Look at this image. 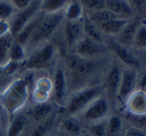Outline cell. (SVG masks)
<instances>
[{"mask_svg": "<svg viewBox=\"0 0 146 136\" xmlns=\"http://www.w3.org/2000/svg\"><path fill=\"white\" fill-rule=\"evenodd\" d=\"M76 46V54L82 58H93L104 52L105 48L102 43L96 42L88 37L84 36L77 42Z\"/></svg>", "mask_w": 146, "mask_h": 136, "instance_id": "cell-8", "label": "cell"}, {"mask_svg": "<svg viewBox=\"0 0 146 136\" xmlns=\"http://www.w3.org/2000/svg\"><path fill=\"white\" fill-rule=\"evenodd\" d=\"M127 119H128L134 126L139 129V128H145L146 127V114L144 115H132L129 114L127 115Z\"/></svg>", "mask_w": 146, "mask_h": 136, "instance_id": "cell-34", "label": "cell"}, {"mask_svg": "<svg viewBox=\"0 0 146 136\" xmlns=\"http://www.w3.org/2000/svg\"><path fill=\"white\" fill-rule=\"evenodd\" d=\"M29 85L25 79H17L12 82L0 97V103L6 113L10 116L21 109L28 98Z\"/></svg>", "mask_w": 146, "mask_h": 136, "instance_id": "cell-1", "label": "cell"}, {"mask_svg": "<svg viewBox=\"0 0 146 136\" xmlns=\"http://www.w3.org/2000/svg\"><path fill=\"white\" fill-rule=\"evenodd\" d=\"M58 136H67V135H58Z\"/></svg>", "mask_w": 146, "mask_h": 136, "instance_id": "cell-42", "label": "cell"}, {"mask_svg": "<svg viewBox=\"0 0 146 136\" xmlns=\"http://www.w3.org/2000/svg\"><path fill=\"white\" fill-rule=\"evenodd\" d=\"M113 50L124 64L128 66H138V60L124 46L118 44V43H115L113 44Z\"/></svg>", "mask_w": 146, "mask_h": 136, "instance_id": "cell-24", "label": "cell"}, {"mask_svg": "<svg viewBox=\"0 0 146 136\" xmlns=\"http://www.w3.org/2000/svg\"><path fill=\"white\" fill-rule=\"evenodd\" d=\"M10 34V25L6 20H0V37Z\"/></svg>", "mask_w": 146, "mask_h": 136, "instance_id": "cell-37", "label": "cell"}, {"mask_svg": "<svg viewBox=\"0 0 146 136\" xmlns=\"http://www.w3.org/2000/svg\"><path fill=\"white\" fill-rule=\"evenodd\" d=\"M122 16H119V15L115 14V13L111 12L108 9H103V10L99 11H91L89 13V19L92 22H94L95 24H99L102 22L108 21V20L111 19H116V18H121Z\"/></svg>", "mask_w": 146, "mask_h": 136, "instance_id": "cell-21", "label": "cell"}, {"mask_svg": "<svg viewBox=\"0 0 146 136\" xmlns=\"http://www.w3.org/2000/svg\"><path fill=\"white\" fill-rule=\"evenodd\" d=\"M126 136H146V134L138 128H131L126 132Z\"/></svg>", "mask_w": 146, "mask_h": 136, "instance_id": "cell-38", "label": "cell"}, {"mask_svg": "<svg viewBox=\"0 0 146 136\" xmlns=\"http://www.w3.org/2000/svg\"><path fill=\"white\" fill-rule=\"evenodd\" d=\"M13 43V37L10 34L0 37V67L2 68L9 62V52Z\"/></svg>", "mask_w": 146, "mask_h": 136, "instance_id": "cell-20", "label": "cell"}, {"mask_svg": "<svg viewBox=\"0 0 146 136\" xmlns=\"http://www.w3.org/2000/svg\"><path fill=\"white\" fill-rule=\"evenodd\" d=\"M26 124H27V120L25 116L19 115L15 117L8 127L7 136H19L24 130V128L26 127Z\"/></svg>", "mask_w": 146, "mask_h": 136, "instance_id": "cell-26", "label": "cell"}, {"mask_svg": "<svg viewBox=\"0 0 146 136\" xmlns=\"http://www.w3.org/2000/svg\"><path fill=\"white\" fill-rule=\"evenodd\" d=\"M68 2L64 0H46L40 3V10L46 14H54L60 12L62 8L67 6Z\"/></svg>", "mask_w": 146, "mask_h": 136, "instance_id": "cell-23", "label": "cell"}, {"mask_svg": "<svg viewBox=\"0 0 146 136\" xmlns=\"http://www.w3.org/2000/svg\"><path fill=\"white\" fill-rule=\"evenodd\" d=\"M13 6L10 2L0 1V20H6L10 17L13 13Z\"/></svg>", "mask_w": 146, "mask_h": 136, "instance_id": "cell-33", "label": "cell"}, {"mask_svg": "<svg viewBox=\"0 0 146 136\" xmlns=\"http://www.w3.org/2000/svg\"><path fill=\"white\" fill-rule=\"evenodd\" d=\"M137 84V74L133 69H126L122 72L121 82L117 92V99L121 104H125L128 98L135 91Z\"/></svg>", "mask_w": 146, "mask_h": 136, "instance_id": "cell-6", "label": "cell"}, {"mask_svg": "<svg viewBox=\"0 0 146 136\" xmlns=\"http://www.w3.org/2000/svg\"><path fill=\"white\" fill-rule=\"evenodd\" d=\"M66 77L62 70H58L54 78V93L56 101L62 103L66 95Z\"/></svg>", "mask_w": 146, "mask_h": 136, "instance_id": "cell-16", "label": "cell"}, {"mask_svg": "<svg viewBox=\"0 0 146 136\" xmlns=\"http://www.w3.org/2000/svg\"><path fill=\"white\" fill-rule=\"evenodd\" d=\"M126 108L129 114H146V93L142 91H134L126 101Z\"/></svg>", "mask_w": 146, "mask_h": 136, "instance_id": "cell-9", "label": "cell"}, {"mask_svg": "<svg viewBox=\"0 0 146 136\" xmlns=\"http://www.w3.org/2000/svg\"><path fill=\"white\" fill-rule=\"evenodd\" d=\"M80 136H90V134H88V133H82Z\"/></svg>", "mask_w": 146, "mask_h": 136, "instance_id": "cell-40", "label": "cell"}, {"mask_svg": "<svg viewBox=\"0 0 146 136\" xmlns=\"http://www.w3.org/2000/svg\"><path fill=\"white\" fill-rule=\"evenodd\" d=\"M138 23L136 21H131L125 25V27L120 31L118 34V40L120 45H130L133 43L134 36H135L136 29H137Z\"/></svg>", "mask_w": 146, "mask_h": 136, "instance_id": "cell-17", "label": "cell"}, {"mask_svg": "<svg viewBox=\"0 0 146 136\" xmlns=\"http://www.w3.org/2000/svg\"><path fill=\"white\" fill-rule=\"evenodd\" d=\"M68 66L72 71L81 74V75L86 74L89 71V64L77 54L71 56L68 58Z\"/></svg>", "mask_w": 146, "mask_h": 136, "instance_id": "cell-25", "label": "cell"}, {"mask_svg": "<svg viewBox=\"0 0 146 136\" xmlns=\"http://www.w3.org/2000/svg\"><path fill=\"white\" fill-rule=\"evenodd\" d=\"M101 94L99 87H91L80 91L72 97L68 105V112L70 114H76L87 106H89L94 100H96Z\"/></svg>", "mask_w": 146, "mask_h": 136, "instance_id": "cell-4", "label": "cell"}, {"mask_svg": "<svg viewBox=\"0 0 146 136\" xmlns=\"http://www.w3.org/2000/svg\"><path fill=\"white\" fill-rule=\"evenodd\" d=\"M17 69H18V63L9 60L6 65H4L1 68V72L4 75H12V74H14L15 72L17 71Z\"/></svg>", "mask_w": 146, "mask_h": 136, "instance_id": "cell-35", "label": "cell"}, {"mask_svg": "<svg viewBox=\"0 0 146 136\" xmlns=\"http://www.w3.org/2000/svg\"><path fill=\"white\" fill-rule=\"evenodd\" d=\"M83 25L80 21H68L64 27V36L69 46H74L83 37Z\"/></svg>", "mask_w": 146, "mask_h": 136, "instance_id": "cell-10", "label": "cell"}, {"mask_svg": "<svg viewBox=\"0 0 146 136\" xmlns=\"http://www.w3.org/2000/svg\"><path fill=\"white\" fill-rule=\"evenodd\" d=\"M83 30L84 33L86 34V37L92 39V40L96 41V42L102 43L103 42V36H102V33L100 29L97 27V25L92 22L88 17H86L83 20Z\"/></svg>", "mask_w": 146, "mask_h": 136, "instance_id": "cell-18", "label": "cell"}, {"mask_svg": "<svg viewBox=\"0 0 146 136\" xmlns=\"http://www.w3.org/2000/svg\"><path fill=\"white\" fill-rule=\"evenodd\" d=\"M1 88H2V84H1V82H0V91H1Z\"/></svg>", "mask_w": 146, "mask_h": 136, "instance_id": "cell-41", "label": "cell"}, {"mask_svg": "<svg viewBox=\"0 0 146 136\" xmlns=\"http://www.w3.org/2000/svg\"><path fill=\"white\" fill-rule=\"evenodd\" d=\"M128 20L126 18H116V19H111L108 21L102 22V23L96 24L97 27L99 28L100 31L104 33H107L110 35H118L120 31L125 27Z\"/></svg>", "mask_w": 146, "mask_h": 136, "instance_id": "cell-12", "label": "cell"}, {"mask_svg": "<svg viewBox=\"0 0 146 136\" xmlns=\"http://www.w3.org/2000/svg\"><path fill=\"white\" fill-rule=\"evenodd\" d=\"M25 58V50L24 48L19 43L13 41L11 45L10 52H9V60H12L15 63H19Z\"/></svg>", "mask_w": 146, "mask_h": 136, "instance_id": "cell-29", "label": "cell"}, {"mask_svg": "<svg viewBox=\"0 0 146 136\" xmlns=\"http://www.w3.org/2000/svg\"><path fill=\"white\" fill-rule=\"evenodd\" d=\"M60 128L67 136H80L82 134V126L74 117H69L60 125Z\"/></svg>", "mask_w": 146, "mask_h": 136, "instance_id": "cell-19", "label": "cell"}, {"mask_svg": "<svg viewBox=\"0 0 146 136\" xmlns=\"http://www.w3.org/2000/svg\"><path fill=\"white\" fill-rule=\"evenodd\" d=\"M30 2H31V1H28V0H13L10 3L13 6V8H16L19 11H21V10H23V9H25L26 7L29 6Z\"/></svg>", "mask_w": 146, "mask_h": 136, "instance_id": "cell-36", "label": "cell"}, {"mask_svg": "<svg viewBox=\"0 0 146 136\" xmlns=\"http://www.w3.org/2000/svg\"><path fill=\"white\" fill-rule=\"evenodd\" d=\"M1 73H2V72H1V69H0V74H1Z\"/></svg>", "mask_w": 146, "mask_h": 136, "instance_id": "cell-43", "label": "cell"}, {"mask_svg": "<svg viewBox=\"0 0 146 136\" xmlns=\"http://www.w3.org/2000/svg\"><path fill=\"white\" fill-rule=\"evenodd\" d=\"M139 91H142V92L146 93V74L142 77L139 82Z\"/></svg>", "mask_w": 146, "mask_h": 136, "instance_id": "cell-39", "label": "cell"}, {"mask_svg": "<svg viewBox=\"0 0 146 136\" xmlns=\"http://www.w3.org/2000/svg\"><path fill=\"white\" fill-rule=\"evenodd\" d=\"M121 76H122V72L116 65H114L110 70L107 77V89L111 96H117V92L121 82Z\"/></svg>", "mask_w": 146, "mask_h": 136, "instance_id": "cell-15", "label": "cell"}, {"mask_svg": "<svg viewBox=\"0 0 146 136\" xmlns=\"http://www.w3.org/2000/svg\"><path fill=\"white\" fill-rule=\"evenodd\" d=\"M90 136H106L107 135V122H96L90 127Z\"/></svg>", "mask_w": 146, "mask_h": 136, "instance_id": "cell-31", "label": "cell"}, {"mask_svg": "<svg viewBox=\"0 0 146 136\" xmlns=\"http://www.w3.org/2000/svg\"><path fill=\"white\" fill-rule=\"evenodd\" d=\"M81 3H82L83 7H87L91 11H99L106 8L105 1H101V0H87V1H83Z\"/></svg>", "mask_w": 146, "mask_h": 136, "instance_id": "cell-32", "label": "cell"}, {"mask_svg": "<svg viewBox=\"0 0 146 136\" xmlns=\"http://www.w3.org/2000/svg\"><path fill=\"white\" fill-rule=\"evenodd\" d=\"M109 112V103L105 98L98 97L87 107L84 112V119L90 122H95L101 120Z\"/></svg>", "mask_w": 146, "mask_h": 136, "instance_id": "cell-7", "label": "cell"}, {"mask_svg": "<svg viewBox=\"0 0 146 136\" xmlns=\"http://www.w3.org/2000/svg\"><path fill=\"white\" fill-rule=\"evenodd\" d=\"M122 129V121L120 117L113 115L107 122V134L108 135H116Z\"/></svg>", "mask_w": 146, "mask_h": 136, "instance_id": "cell-30", "label": "cell"}, {"mask_svg": "<svg viewBox=\"0 0 146 136\" xmlns=\"http://www.w3.org/2000/svg\"><path fill=\"white\" fill-rule=\"evenodd\" d=\"M41 18L42 17H36V16H35V17L32 18V19L20 30L19 33L15 36V42L19 43L22 46L26 45L28 39H29V37L31 36V34L33 33V31H35V29L36 28L37 24L39 23Z\"/></svg>", "mask_w": 146, "mask_h": 136, "instance_id": "cell-14", "label": "cell"}, {"mask_svg": "<svg viewBox=\"0 0 146 136\" xmlns=\"http://www.w3.org/2000/svg\"><path fill=\"white\" fill-rule=\"evenodd\" d=\"M52 126H54V117L50 116L45 120L40 121L36 124V127L35 128L31 136H44L52 129Z\"/></svg>", "mask_w": 146, "mask_h": 136, "instance_id": "cell-27", "label": "cell"}, {"mask_svg": "<svg viewBox=\"0 0 146 136\" xmlns=\"http://www.w3.org/2000/svg\"><path fill=\"white\" fill-rule=\"evenodd\" d=\"M54 54H56L54 45L50 42L44 43L28 58L25 63V69L39 70L48 67L54 60Z\"/></svg>", "mask_w": 146, "mask_h": 136, "instance_id": "cell-3", "label": "cell"}, {"mask_svg": "<svg viewBox=\"0 0 146 136\" xmlns=\"http://www.w3.org/2000/svg\"><path fill=\"white\" fill-rule=\"evenodd\" d=\"M64 18V13L60 11L54 14H46L44 17L41 18L39 23L37 24L36 28L35 29L31 36L29 37L26 44L30 48L38 44L39 42L45 40L54 33L60 23Z\"/></svg>", "mask_w": 146, "mask_h": 136, "instance_id": "cell-2", "label": "cell"}, {"mask_svg": "<svg viewBox=\"0 0 146 136\" xmlns=\"http://www.w3.org/2000/svg\"><path fill=\"white\" fill-rule=\"evenodd\" d=\"M83 8L84 7L81 2L74 1L68 3L64 11V16L67 17L68 21H79L83 15Z\"/></svg>", "mask_w": 146, "mask_h": 136, "instance_id": "cell-22", "label": "cell"}, {"mask_svg": "<svg viewBox=\"0 0 146 136\" xmlns=\"http://www.w3.org/2000/svg\"><path fill=\"white\" fill-rule=\"evenodd\" d=\"M52 105L50 103H47V102L36 104V105L31 107L27 111V115L32 120L35 121L36 123L45 120L46 118L52 116Z\"/></svg>", "mask_w": 146, "mask_h": 136, "instance_id": "cell-11", "label": "cell"}, {"mask_svg": "<svg viewBox=\"0 0 146 136\" xmlns=\"http://www.w3.org/2000/svg\"><path fill=\"white\" fill-rule=\"evenodd\" d=\"M40 1H31L29 6L25 9L19 11V13L15 15L13 17L10 25V35L12 37H15L19 33V31L35 17L37 11L40 9Z\"/></svg>", "mask_w": 146, "mask_h": 136, "instance_id": "cell-5", "label": "cell"}, {"mask_svg": "<svg viewBox=\"0 0 146 136\" xmlns=\"http://www.w3.org/2000/svg\"><path fill=\"white\" fill-rule=\"evenodd\" d=\"M106 9L110 10L115 14L122 16V15H130L133 14L134 7L132 6L131 2L124 1V0H110L105 1Z\"/></svg>", "mask_w": 146, "mask_h": 136, "instance_id": "cell-13", "label": "cell"}, {"mask_svg": "<svg viewBox=\"0 0 146 136\" xmlns=\"http://www.w3.org/2000/svg\"><path fill=\"white\" fill-rule=\"evenodd\" d=\"M133 43L139 48H146V22L138 24Z\"/></svg>", "mask_w": 146, "mask_h": 136, "instance_id": "cell-28", "label": "cell"}]
</instances>
